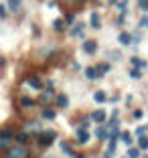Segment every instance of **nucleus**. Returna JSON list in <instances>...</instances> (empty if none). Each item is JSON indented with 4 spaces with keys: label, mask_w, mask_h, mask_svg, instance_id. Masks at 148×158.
<instances>
[{
    "label": "nucleus",
    "mask_w": 148,
    "mask_h": 158,
    "mask_svg": "<svg viewBox=\"0 0 148 158\" xmlns=\"http://www.w3.org/2000/svg\"><path fill=\"white\" fill-rule=\"evenodd\" d=\"M37 138H39V144L41 146H51L57 138V132L55 130H41L37 134Z\"/></svg>",
    "instance_id": "obj_2"
},
{
    "label": "nucleus",
    "mask_w": 148,
    "mask_h": 158,
    "mask_svg": "<svg viewBox=\"0 0 148 158\" xmlns=\"http://www.w3.org/2000/svg\"><path fill=\"white\" fill-rule=\"evenodd\" d=\"M130 77H132V79H140V77H142V69H134V67H132Z\"/></svg>",
    "instance_id": "obj_27"
},
{
    "label": "nucleus",
    "mask_w": 148,
    "mask_h": 158,
    "mask_svg": "<svg viewBox=\"0 0 148 158\" xmlns=\"http://www.w3.org/2000/svg\"><path fill=\"white\" fill-rule=\"evenodd\" d=\"M24 132H27V134H39V132H41V124H39V122H28V124L24 126Z\"/></svg>",
    "instance_id": "obj_7"
},
{
    "label": "nucleus",
    "mask_w": 148,
    "mask_h": 158,
    "mask_svg": "<svg viewBox=\"0 0 148 158\" xmlns=\"http://www.w3.org/2000/svg\"><path fill=\"white\" fill-rule=\"evenodd\" d=\"M4 16H6V6L0 4V19H4Z\"/></svg>",
    "instance_id": "obj_32"
},
{
    "label": "nucleus",
    "mask_w": 148,
    "mask_h": 158,
    "mask_svg": "<svg viewBox=\"0 0 148 158\" xmlns=\"http://www.w3.org/2000/svg\"><path fill=\"white\" fill-rule=\"evenodd\" d=\"M0 67H4V59L2 57H0Z\"/></svg>",
    "instance_id": "obj_36"
},
{
    "label": "nucleus",
    "mask_w": 148,
    "mask_h": 158,
    "mask_svg": "<svg viewBox=\"0 0 148 158\" xmlns=\"http://www.w3.org/2000/svg\"><path fill=\"white\" fill-rule=\"evenodd\" d=\"M83 28H85V24H75L73 28H71V37H81V35H83Z\"/></svg>",
    "instance_id": "obj_15"
},
{
    "label": "nucleus",
    "mask_w": 148,
    "mask_h": 158,
    "mask_svg": "<svg viewBox=\"0 0 148 158\" xmlns=\"http://www.w3.org/2000/svg\"><path fill=\"white\" fill-rule=\"evenodd\" d=\"M89 120H91V118H85V120H81V122H79V128H81V130H87V128H89Z\"/></svg>",
    "instance_id": "obj_28"
},
{
    "label": "nucleus",
    "mask_w": 148,
    "mask_h": 158,
    "mask_svg": "<svg viewBox=\"0 0 148 158\" xmlns=\"http://www.w3.org/2000/svg\"><path fill=\"white\" fill-rule=\"evenodd\" d=\"M91 27L95 28V31H97V28H102V20H99V14H97V12L91 14Z\"/></svg>",
    "instance_id": "obj_18"
},
{
    "label": "nucleus",
    "mask_w": 148,
    "mask_h": 158,
    "mask_svg": "<svg viewBox=\"0 0 148 158\" xmlns=\"http://www.w3.org/2000/svg\"><path fill=\"white\" fill-rule=\"evenodd\" d=\"M93 99H95L97 103H106L108 95H106V91H95V93H93Z\"/></svg>",
    "instance_id": "obj_16"
},
{
    "label": "nucleus",
    "mask_w": 148,
    "mask_h": 158,
    "mask_svg": "<svg viewBox=\"0 0 148 158\" xmlns=\"http://www.w3.org/2000/svg\"><path fill=\"white\" fill-rule=\"evenodd\" d=\"M89 118H91L93 122H97V124H104L108 116H106V112H104V110H95V112H93V114H91Z\"/></svg>",
    "instance_id": "obj_8"
},
{
    "label": "nucleus",
    "mask_w": 148,
    "mask_h": 158,
    "mask_svg": "<svg viewBox=\"0 0 148 158\" xmlns=\"http://www.w3.org/2000/svg\"><path fill=\"white\" fill-rule=\"evenodd\" d=\"M45 158H53V156H45Z\"/></svg>",
    "instance_id": "obj_39"
},
{
    "label": "nucleus",
    "mask_w": 148,
    "mask_h": 158,
    "mask_svg": "<svg viewBox=\"0 0 148 158\" xmlns=\"http://www.w3.org/2000/svg\"><path fill=\"white\" fill-rule=\"evenodd\" d=\"M130 63H132V67H134V69H144V67H146V61L140 59V57H132V59H130Z\"/></svg>",
    "instance_id": "obj_13"
},
{
    "label": "nucleus",
    "mask_w": 148,
    "mask_h": 158,
    "mask_svg": "<svg viewBox=\"0 0 148 158\" xmlns=\"http://www.w3.org/2000/svg\"><path fill=\"white\" fill-rule=\"evenodd\" d=\"M126 156H128V158H138L140 156V148H130Z\"/></svg>",
    "instance_id": "obj_26"
},
{
    "label": "nucleus",
    "mask_w": 148,
    "mask_h": 158,
    "mask_svg": "<svg viewBox=\"0 0 148 158\" xmlns=\"http://www.w3.org/2000/svg\"><path fill=\"white\" fill-rule=\"evenodd\" d=\"M27 83L31 85L32 89H37V91H41V89H43V81L37 77V75H28V77H27Z\"/></svg>",
    "instance_id": "obj_5"
},
{
    "label": "nucleus",
    "mask_w": 148,
    "mask_h": 158,
    "mask_svg": "<svg viewBox=\"0 0 148 158\" xmlns=\"http://www.w3.org/2000/svg\"><path fill=\"white\" fill-rule=\"evenodd\" d=\"M14 140H16V144H27L28 140H31V134H27V132H19V134H14Z\"/></svg>",
    "instance_id": "obj_12"
},
{
    "label": "nucleus",
    "mask_w": 148,
    "mask_h": 158,
    "mask_svg": "<svg viewBox=\"0 0 148 158\" xmlns=\"http://www.w3.org/2000/svg\"><path fill=\"white\" fill-rule=\"evenodd\" d=\"M85 77H87L89 81H93V79H97V77H99V73H97V69H95V67H87V69H85Z\"/></svg>",
    "instance_id": "obj_14"
},
{
    "label": "nucleus",
    "mask_w": 148,
    "mask_h": 158,
    "mask_svg": "<svg viewBox=\"0 0 148 158\" xmlns=\"http://www.w3.org/2000/svg\"><path fill=\"white\" fill-rule=\"evenodd\" d=\"M73 20H75V16H73V14H69V16L65 19V23H69V24H71V23H73Z\"/></svg>",
    "instance_id": "obj_35"
},
{
    "label": "nucleus",
    "mask_w": 148,
    "mask_h": 158,
    "mask_svg": "<svg viewBox=\"0 0 148 158\" xmlns=\"http://www.w3.org/2000/svg\"><path fill=\"white\" fill-rule=\"evenodd\" d=\"M43 118H45V120H55V112L49 110V107H45V110H43Z\"/></svg>",
    "instance_id": "obj_25"
},
{
    "label": "nucleus",
    "mask_w": 148,
    "mask_h": 158,
    "mask_svg": "<svg viewBox=\"0 0 148 158\" xmlns=\"http://www.w3.org/2000/svg\"><path fill=\"white\" fill-rule=\"evenodd\" d=\"M75 158H85V156H81V154H79V156H75Z\"/></svg>",
    "instance_id": "obj_37"
},
{
    "label": "nucleus",
    "mask_w": 148,
    "mask_h": 158,
    "mask_svg": "<svg viewBox=\"0 0 148 158\" xmlns=\"http://www.w3.org/2000/svg\"><path fill=\"white\" fill-rule=\"evenodd\" d=\"M77 142H79V144H87V142H89V132L79 128V130H77Z\"/></svg>",
    "instance_id": "obj_11"
},
{
    "label": "nucleus",
    "mask_w": 148,
    "mask_h": 158,
    "mask_svg": "<svg viewBox=\"0 0 148 158\" xmlns=\"http://www.w3.org/2000/svg\"><path fill=\"white\" fill-rule=\"evenodd\" d=\"M55 103H57V107H67L69 106V98H67V95H65V93H57L55 95Z\"/></svg>",
    "instance_id": "obj_6"
},
{
    "label": "nucleus",
    "mask_w": 148,
    "mask_h": 158,
    "mask_svg": "<svg viewBox=\"0 0 148 158\" xmlns=\"http://www.w3.org/2000/svg\"><path fill=\"white\" fill-rule=\"evenodd\" d=\"M95 51H97V43H95V41H85V43H83V53L93 55Z\"/></svg>",
    "instance_id": "obj_9"
},
{
    "label": "nucleus",
    "mask_w": 148,
    "mask_h": 158,
    "mask_svg": "<svg viewBox=\"0 0 148 158\" xmlns=\"http://www.w3.org/2000/svg\"><path fill=\"white\" fill-rule=\"evenodd\" d=\"M110 2H116V0H110Z\"/></svg>",
    "instance_id": "obj_40"
},
{
    "label": "nucleus",
    "mask_w": 148,
    "mask_h": 158,
    "mask_svg": "<svg viewBox=\"0 0 148 158\" xmlns=\"http://www.w3.org/2000/svg\"><path fill=\"white\" fill-rule=\"evenodd\" d=\"M73 2H83V0H73Z\"/></svg>",
    "instance_id": "obj_38"
},
{
    "label": "nucleus",
    "mask_w": 148,
    "mask_h": 158,
    "mask_svg": "<svg viewBox=\"0 0 148 158\" xmlns=\"http://www.w3.org/2000/svg\"><path fill=\"white\" fill-rule=\"evenodd\" d=\"M55 99V93H53V87H47L45 91L41 89V98H39V102L41 103H49V102H53Z\"/></svg>",
    "instance_id": "obj_4"
},
{
    "label": "nucleus",
    "mask_w": 148,
    "mask_h": 158,
    "mask_svg": "<svg viewBox=\"0 0 148 158\" xmlns=\"http://www.w3.org/2000/svg\"><path fill=\"white\" fill-rule=\"evenodd\" d=\"M126 4H128V2H126V0H122V2H118V8H122V10H126Z\"/></svg>",
    "instance_id": "obj_33"
},
{
    "label": "nucleus",
    "mask_w": 148,
    "mask_h": 158,
    "mask_svg": "<svg viewBox=\"0 0 148 158\" xmlns=\"http://www.w3.org/2000/svg\"><path fill=\"white\" fill-rule=\"evenodd\" d=\"M20 2H23V0H8V10L16 12V10L20 8Z\"/></svg>",
    "instance_id": "obj_22"
},
{
    "label": "nucleus",
    "mask_w": 148,
    "mask_h": 158,
    "mask_svg": "<svg viewBox=\"0 0 148 158\" xmlns=\"http://www.w3.org/2000/svg\"><path fill=\"white\" fill-rule=\"evenodd\" d=\"M61 150H63V152L67 154V156H75V154H73V148H71V146L67 144V142H61Z\"/></svg>",
    "instance_id": "obj_23"
},
{
    "label": "nucleus",
    "mask_w": 148,
    "mask_h": 158,
    "mask_svg": "<svg viewBox=\"0 0 148 158\" xmlns=\"http://www.w3.org/2000/svg\"><path fill=\"white\" fill-rule=\"evenodd\" d=\"M118 43L124 45V47L132 45V35H130V33H120V35H118Z\"/></svg>",
    "instance_id": "obj_10"
},
{
    "label": "nucleus",
    "mask_w": 148,
    "mask_h": 158,
    "mask_svg": "<svg viewBox=\"0 0 148 158\" xmlns=\"http://www.w3.org/2000/svg\"><path fill=\"white\" fill-rule=\"evenodd\" d=\"M138 148L140 150H148V136H138Z\"/></svg>",
    "instance_id": "obj_17"
},
{
    "label": "nucleus",
    "mask_w": 148,
    "mask_h": 158,
    "mask_svg": "<svg viewBox=\"0 0 148 158\" xmlns=\"http://www.w3.org/2000/svg\"><path fill=\"white\" fill-rule=\"evenodd\" d=\"M122 142H124L126 146H132V142H134V140H132V134H130V132H122Z\"/></svg>",
    "instance_id": "obj_21"
},
{
    "label": "nucleus",
    "mask_w": 148,
    "mask_h": 158,
    "mask_svg": "<svg viewBox=\"0 0 148 158\" xmlns=\"http://www.w3.org/2000/svg\"><path fill=\"white\" fill-rule=\"evenodd\" d=\"M132 116H134V120H140V118H142V110H134Z\"/></svg>",
    "instance_id": "obj_30"
},
{
    "label": "nucleus",
    "mask_w": 148,
    "mask_h": 158,
    "mask_svg": "<svg viewBox=\"0 0 148 158\" xmlns=\"http://www.w3.org/2000/svg\"><path fill=\"white\" fill-rule=\"evenodd\" d=\"M53 28H55L57 33H63V31H65V20L63 19H57L55 23H53Z\"/></svg>",
    "instance_id": "obj_19"
},
{
    "label": "nucleus",
    "mask_w": 148,
    "mask_h": 158,
    "mask_svg": "<svg viewBox=\"0 0 148 158\" xmlns=\"http://www.w3.org/2000/svg\"><path fill=\"white\" fill-rule=\"evenodd\" d=\"M95 69H97V73H99V77H102L104 73H108V71H110V63H99Z\"/></svg>",
    "instance_id": "obj_20"
},
{
    "label": "nucleus",
    "mask_w": 148,
    "mask_h": 158,
    "mask_svg": "<svg viewBox=\"0 0 148 158\" xmlns=\"http://www.w3.org/2000/svg\"><path fill=\"white\" fill-rule=\"evenodd\" d=\"M140 24H142V27H146V28H148V16H144V19L140 20Z\"/></svg>",
    "instance_id": "obj_34"
},
{
    "label": "nucleus",
    "mask_w": 148,
    "mask_h": 158,
    "mask_svg": "<svg viewBox=\"0 0 148 158\" xmlns=\"http://www.w3.org/2000/svg\"><path fill=\"white\" fill-rule=\"evenodd\" d=\"M20 106L23 107H32L35 106V99L32 98H20Z\"/></svg>",
    "instance_id": "obj_24"
},
{
    "label": "nucleus",
    "mask_w": 148,
    "mask_h": 158,
    "mask_svg": "<svg viewBox=\"0 0 148 158\" xmlns=\"http://www.w3.org/2000/svg\"><path fill=\"white\" fill-rule=\"evenodd\" d=\"M138 4L142 10H148V0H138Z\"/></svg>",
    "instance_id": "obj_31"
},
{
    "label": "nucleus",
    "mask_w": 148,
    "mask_h": 158,
    "mask_svg": "<svg viewBox=\"0 0 148 158\" xmlns=\"http://www.w3.org/2000/svg\"><path fill=\"white\" fill-rule=\"evenodd\" d=\"M148 132V126H138L136 128V136H142V134H146Z\"/></svg>",
    "instance_id": "obj_29"
},
{
    "label": "nucleus",
    "mask_w": 148,
    "mask_h": 158,
    "mask_svg": "<svg viewBox=\"0 0 148 158\" xmlns=\"http://www.w3.org/2000/svg\"><path fill=\"white\" fill-rule=\"evenodd\" d=\"M12 140H14V130L12 128H2L0 130V150L8 148Z\"/></svg>",
    "instance_id": "obj_3"
},
{
    "label": "nucleus",
    "mask_w": 148,
    "mask_h": 158,
    "mask_svg": "<svg viewBox=\"0 0 148 158\" xmlns=\"http://www.w3.org/2000/svg\"><path fill=\"white\" fill-rule=\"evenodd\" d=\"M31 152H28L27 144H14V146H8L6 148V154L4 158H28Z\"/></svg>",
    "instance_id": "obj_1"
}]
</instances>
